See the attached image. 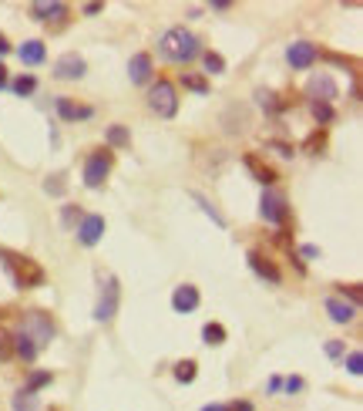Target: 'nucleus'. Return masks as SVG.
<instances>
[{
	"mask_svg": "<svg viewBox=\"0 0 363 411\" xmlns=\"http://www.w3.org/2000/svg\"><path fill=\"white\" fill-rule=\"evenodd\" d=\"M0 266L7 270L11 283L17 290H34V287H44V266L37 259L24 257V253H14V250H4L0 246Z\"/></svg>",
	"mask_w": 363,
	"mask_h": 411,
	"instance_id": "obj_1",
	"label": "nucleus"
},
{
	"mask_svg": "<svg viewBox=\"0 0 363 411\" xmlns=\"http://www.w3.org/2000/svg\"><path fill=\"white\" fill-rule=\"evenodd\" d=\"M158 51H162L165 61L189 64L202 54V41H198L192 31H185V27H168V31L162 34V41H158Z\"/></svg>",
	"mask_w": 363,
	"mask_h": 411,
	"instance_id": "obj_2",
	"label": "nucleus"
},
{
	"mask_svg": "<svg viewBox=\"0 0 363 411\" xmlns=\"http://www.w3.org/2000/svg\"><path fill=\"white\" fill-rule=\"evenodd\" d=\"M148 108L158 115V118H175V111H179V94H175V85H172V81H165V78H158V81L148 88Z\"/></svg>",
	"mask_w": 363,
	"mask_h": 411,
	"instance_id": "obj_3",
	"label": "nucleus"
},
{
	"mask_svg": "<svg viewBox=\"0 0 363 411\" xmlns=\"http://www.w3.org/2000/svg\"><path fill=\"white\" fill-rule=\"evenodd\" d=\"M20 331H24V334H27L37 348H44L47 341L54 337V320L47 317L44 310H27V314H24V320H20Z\"/></svg>",
	"mask_w": 363,
	"mask_h": 411,
	"instance_id": "obj_4",
	"label": "nucleus"
},
{
	"mask_svg": "<svg viewBox=\"0 0 363 411\" xmlns=\"http://www.w3.org/2000/svg\"><path fill=\"white\" fill-rule=\"evenodd\" d=\"M118 300H121L118 276H108L105 283H101V297H98V307H94V320L98 324H108V320L118 314Z\"/></svg>",
	"mask_w": 363,
	"mask_h": 411,
	"instance_id": "obj_5",
	"label": "nucleus"
},
{
	"mask_svg": "<svg viewBox=\"0 0 363 411\" xmlns=\"http://www.w3.org/2000/svg\"><path fill=\"white\" fill-rule=\"evenodd\" d=\"M108 172H111V152L108 149H98V152H91L84 159V185L88 189H101Z\"/></svg>",
	"mask_w": 363,
	"mask_h": 411,
	"instance_id": "obj_6",
	"label": "nucleus"
},
{
	"mask_svg": "<svg viewBox=\"0 0 363 411\" xmlns=\"http://www.w3.org/2000/svg\"><path fill=\"white\" fill-rule=\"evenodd\" d=\"M259 216L272 223V226H283L289 219V206H286V196L283 192H266L262 202H259Z\"/></svg>",
	"mask_w": 363,
	"mask_h": 411,
	"instance_id": "obj_7",
	"label": "nucleus"
},
{
	"mask_svg": "<svg viewBox=\"0 0 363 411\" xmlns=\"http://www.w3.org/2000/svg\"><path fill=\"white\" fill-rule=\"evenodd\" d=\"M286 61L293 64V71H306L319 61V47L313 41H296L286 47Z\"/></svg>",
	"mask_w": 363,
	"mask_h": 411,
	"instance_id": "obj_8",
	"label": "nucleus"
},
{
	"mask_svg": "<svg viewBox=\"0 0 363 411\" xmlns=\"http://www.w3.org/2000/svg\"><path fill=\"white\" fill-rule=\"evenodd\" d=\"M84 71H88V64L75 51L60 54L58 61H54V78H60V81H77V78H84Z\"/></svg>",
	"mask_w": 363,
	"mask_h": 411,
	"instance_id": "obj_9",
	"label": "nucleus"
},
{
	"mask_svg": "<svg viewBox=\"0 0 363 411\" xmlns=\"http://www.w3.org/2000/svg\"><path fill=\"white\" fill-rule=\"evenodd\" d=\"M105 236V216L91 213V216H81V226H77V243L81 246H98Z\"/></svg>",
	"mask_w": 363,
	"mask_h": 411,
	"instance_id": "obj_10",
	"label": "nucleus"
},
{
	"mask_svg": "<svg viewBox=\"0 0 363 411\" xmlns=\"http://www.w3.org/2000/svg\"><path fill=\"white\" fill-rule=\"evenodd\" d=\"M246 259H249V266H253V274H256L259 280H269L272 287H279V283H283V274H279V266H276L269 257H262L259 250H253V253H249Z\"/></svg>",
	"mask_w": 363,
	"mask_h": 411,
	"instance_id": "obj_11",
	"label": "nucleus"
},
{
	"mask_svg": "<svg viewBox=\"0 0 363 411\" xmlns=\"http://www.w3.org/2000/svg\"><path fill=\"white\" fill-rule=\"evenodd\" d=\"M198 300H202L198 287L182 283V287H175V293H172V310H175V314H192V310L198 307Z\"/></svg>",
	"mask_w": 363,
	"mask_h": 411,
	"instance_id": "obj_12",
	"label": "nucleus"
},
{
	"mask_svg": "<svg viewBox=\"0 0 363 411\" xmlns=\"http://www.w3.org/2000/svg\"><path fill=\"white\" fill-rule=\"evenodd\" d=\"M310 98L313 102H326V105H333L336 98H340V88H336V81H333L330 75H317L313 81H310Z\"/></svg>",
	"mask_w": 363,
	"mask_h": 411,
	"instance_id": "obj_13",
	"label": "nucleus"
},
{
	"mask_svg": "<svg viewBox=\"0 0 363 411\" xmlns=\"http://www.w3.org/2000/svg\"><path fill=\"white\" fill-rule=\"evenodd\" d=\"M54 108H58L60 122H84V118H91V115H94V108H91V105H75L71 98H58V102H54Z\"/></svg>",
	"mask_w": 363,
	"mask_h": 411,
	"instance_id": "obj_14",
	"label": "nucleus"
},
{
	"mask_svg": "<svg viewBox=\"0 0 363 411\" xmlns=\"http://www.w3.org/2000/svg\"><path fill=\"white\" fill-rule=\"evenodd\" d=\"M128 78H132V85H148L151 81V54H135L132 61H128Z\"/></svg>",
	"mask_w": 363,
	"mask_h": 411,
	"instance_id": "obj_15",
	"label": "nucleus"
},
{
	"mask_svg": "<svg viewBox=\"0 0 363 411\" xmlns=\"http://www.w3.org/2000/svg\"><path fill=\"white\" fill-rule=\"evenodd\" d=\"M242 166L253 172V179H256V183H262V185H272V183H276V172H272L266 162H259V155L246 152V155H242Z\"/></svg>",
	"mask_w": 363,
	"mask_h": 411,
	"instance_id": "obj_16",
	"label": "nucleus"
},
{
	"mask_svg": "<svg viewBox=\"0 0 363 411\" xmlns=\"http://www.w3.org/2000/svg\"><path fill=\"white\" fill-rule=\"evenodd\" d=\"M326 314H330L333 324H350V320L357 317V307L347 304L343 297H330V300H326Z\"/></svg>",
	"mask_w": 363,
	"mask_h": 411,
	"instance_id": "obj_17",
	"label": "nucleus"
},
{
	"mask_svg": "<svg viewBox=\"0 0 363 411\" xmlns=\"http://www.w3.org/2000/svg\"><path fill=\"white\" fill-rule=\"evenodd\" d=\"M17 58L27 64V68H37V64H44V58H47L44 41H24V44L17 47Z\"/></svg>",
	"mask_w": 363,
	"mask_h": 411,
	"instance_id": "obj_18",
	"label": "nucleus"
},
{
	"mask_svg": "<svg viewBox=\"0 0 363 411\" xmlns=\"http://www.w3.org/2000/svg\"><path fill=\"white\" fill-rule=\"evenodd\" d=\"M30 17H34V20H54V17H68V4H58V0H51V4H30Z\"/></svg>",
	"mask_w": 363,
	"mask_h": 411,
	"instance_id": "obj_19",
	"label": "nucleus"
},
{
	"mask_svg": "<svg viewBox=\"0 0 363 411\" xmlns=\"http://www.w3.org/2000/svg\"><path fill=\"white\" fill-rule=\"evenodd\" d=\"M11 344H14V354L17 357H20V361H34V357H37V354H41V348H37V344H34V341H30L27 334H24V331H17L14 337H11Z\"/></svg>",
	"mask_w": 363,
	"mask_h": 411,
	"instance_id": "obj_20",
	"label": "nucleus"
},
{
	"mask_svg": "<svg viewBox=\"0 0 363 411\" xmlns=\"http://www.w3.org/2000/svg\"><path fill=\"white\" fill-rule=\"evenodd\" d=\"M256 105L266 111V115H279L283 108H286V102H279L276 98V92H266V88H259L256 92Z\"/></svg>",
	"mask_w": 363,
	"mask_h": 411,
	"instance_id": "obj_21",
	"label": "nucleus"
},
{
	"mask_svg": "<svg viewBox=\"0 0 363 411\" xmlns=\"http://www.w3.org/2000/svg\"><path fill=\"white\" fill-rule=\"evenodd\" d=\"M105 142L108 145H115V149H128V145H132V135H128V128H125V125H108Z\"/></svg>",
	"mask_w": 363,
	"mask_h": 411,
	"instance_id": "obj_22",
	"label": "nucleus"
},
{
	"mask_svg": "<svg viewBox=\"0 0 363 411\" xmlns=\"http://www.w3.org/2000/svg\"><path fill=\"white\" fill-rule=\"evenodd\" d=\"M226 327H222V324H205V327H202V341H205V344H209V348H219V344H226Z\"/></svg>",
	"mask_w": 363,
	"mask_h": 411,
	"instance_id": "obj_23",
	"label": "nucleus"
},
{
	"mask_svg": "<svg viewBox=\"0 0 363 411\" xmlns=\"http://www.w3.org/2000/svg\"><path fill=\"white\" fill-rule=\"evenodd\" d=\"M11 408L14 411H37L41 401H37V395H30V391H17V395L11 398Z\"/></svg>",
	"mask_w": 363,
	"mask_h": 411,
	"instance_id": "obj_24",
	"label": "nucleus"
},
{
	"mask_svg": "<svg viewBox=\"0 0 363 411\" xmlns=\"http://www.w3.org/2000/svg\"><path fill=\"white\" fill-rule=\"evenodd\" d=\"M192 199H196L198 206H202V213L212 216V223H215V226H226V216L219 213V209H215V206H212V202H209L205 196H202V192H192Z\"/></svg>",
	"mask_w": 363,
	"mask_h": 411,
	"instance_id": "obj_25",
	"label": "nucleus"
},
{
	"mask_svg": "<svg viewBox=\"0 0 363 411\" xmlns=\"http://www.w3.org/2000/svg\"><path fill=\"white\" fill-rule=\"evenodd\" d=\"M196 374H198L196 361H179V364H175V381H182V384H192Z\"/></svg>",
	"mask_w": 363,
	"mask_h": 411,
	"instance_id": "obj_26",
	"label": "nucleus"
},
{
	"mask_svg": "<svg viewBox=\"0 0 363 411\" xmlns=\"http://www.w3.org/2000/svg\"><path fill=\"white\" fill-rule=\"evenodd\" d=\"M202 61H205V71H209V75H226V58H222V54L205 51V54H202Z\"/></svg>",
	"mask_w": 363,
	"mask_h": 411,
	"instance_id": "obj_27",
	"label": "nucleus"
},
{
	"mask_svg": "<svg viewBox=\"0 0 363 411\" xmlns=\"http://www.w3.org/2000/svg\"><path fill=\"white\" fill-rule=\"evenodd\" d=\"M51 381H54V374H51V371H34V374L27 378V388H24V391L37 395V391H41L44 384H51Z\"/></svg>",
	"mask_w": 363,
	"mask_h": 411,
	"instance_id": "obj_28",
	"label": "nucleus"
},
{
	"mask_svg": "<svg viewBox=\"0 0 363 411\" xmlns=\"http://www.w3.org/2000/svg\"><path fill=\"white\" fill-rule=\"evenodd\" d=\"M310 111H313V118H317L319 125L333 122V105H326V102H310Z\"/></svg>",
	"mask_w": 363,
	"mask_h": 411,
	"instance_id": "obj_29",
	"label": "nucleus"
},
{
	"mask_svg": "<svg viewBox=\"0 0 363 411\" xmlns=\"http://www.w3.org/2000/svg\"><path fill=\"white\" fill-rule=\"evenodd\" d=\"M64 189H68L64 172H54V176H47L44 179V192H51V196H64Z\"/></svg>",
	"mask_w": 363,
	"mask_h": 411,
	"instance_id": "obj_30",
	"label": "nucleus"
},
{
	"mask_svg": "<svg viewBox=\"0 0 363 411\" xmlns=\"http://www.w3.org/2000/svg\"><path fill=\"white\" fill-rule=\"evenodd\" d=\"M11 88H14V92L20 94V98H24V94H30L34 88H37V78H34V75H20V78L14 81V85H11Z\"/></svg>",
	"mask_w": 363,
	"mask_h": 411,
	"instance_id": "obj_31",
	"label": "nucleus"
},
{
	"mask_svg": "<svg viewBox=\"0 0 363 411\" xmlns=\"http://www.w3.org/2000/svg\"><path fill=\"white\" fill-rule=\"evenodd\" d=\"M182 85H185L189 92H198V94H205V92H209V85H205V81H202L198 75H182Z\"/></svg>",
	"mask_w": 363,
	"mask_h": 411,
	"instance_id": "obj_32",
	"label": "nucleus"
},
{
	"mask_svg": "<svg viewBox=\"0 0 363 411\" xmlns=\"http://www.w3.org/2000/svg\"><path fill=\"white\" fill-rule=\"evenodd\" d=\"M302 149H306V152H313V155H319V152H323V149H326V135H323V132H317V135H310V138H306V145H302Z\"/></svg>",
	"mask_w": 363,
	"mask_h": 411,
	"instance_id": "obj_33",
	"label": "nucleus"
},
{
	"mask_svg": "<svg viewBox=\"0 0 363 411\" xmlns=\"http://www.w3.org/2000/svg\"><path fill=\"white\" fill-rule=\"evenodd\" d=\"M347 371L353 374V378H360V374H363V354H360V350H353V354L347 357Z\"/></svg>",
	"mask_w": 363,
	"mask_h": 411,
	"instance_id": "obj_34",
	"label": "nucleus"
},
{
	"mask_svg": "<svg viewBox=\"0 0 363 411\" xmlns=\"http://www.w3.org/2000/svg\"><path fill=\"white\" fill-rule=\"evenodd\" d=\"M14 354V344H11V334L7 331H0V361H7Z\"/></svg>",
	"mask_w": 363,
	"mask_h": 411,
	"instance_id": "obj_35",
	"label": "nucleus"
},
{
	"mask_svg": "<svg viewBox=\"0 0 363 411\" xmlns=\"http://www.w3.org/2000/svg\"><path fill=\"white\" fill-rule=\"evenodd\" d=\"M283 388H286L289 395H296V391H302V388H306V381H302L300 374H293V378H286V381H283Z\"/></svg>",
	"mask_w": 363,
	"mask_h": 411,
	"instance_id": "obj_36",
	"label": "nucleus"
},
{
	"mask_svg": "<svg viewBox=\"0 0 363 411\" xmlns=\"http://www.w3.org/2000/svg\"><path fill=\"white\" fill-rule=\"evenodd\" d=\"M347 293H350V304H353V307L360 304V283H350V287H343V297H347Z\"/></svg>",
	"mask_w": 363,
	"mask_h": 411,
	"instance_id": "obj_37",
	"label": "nucleus"
},
{
	"mask_svg": "<svg viewBox=\"0 0 363 411\" xmlns=\"http://www.w3.org/2000/svg\"><path fill=\"white\" fill-rule=\"evenodd\" d=\"M269 149H276L283 159H293V145H286V142H269Z\"/></svg>",
	"mask_w": 363,
	"mask_h": 411,
	"instance_id": "obj_38",
	"label": "nucleus"
},
{
	"mask_svg": "<svg viewBox=\"0 0 363 411\" xmlns=\"http://www.w3.org/2000/svg\"><path fill=\"white\" fill-rule=\"evenodd\" d=\"M326 354L330 357H340L343 354V341H326Z\"/></svg>",
	"mask_w": 363,
	"mask_h": 411,
	"instance_id": "obj_39",
	"label": "nucleus"
},
{
	"mask_svg": "<svg viewBox=\"0 0 363 411\" xmlns=\"http://www.w3.org/2000/svg\"><path fill=\"white\" fill-rule=\"evenodd\" d=\"M326 58H330L333 64H340V68H353V64H357V61H350V58H343V54H326Z\"/></svg>",
	"mask_w": 363,
	"mask_h": 411,
	"instance_id": "obj_40",
	"label": "nucleus"
},
{
	"mask_svg": "<svg viewBox=\"0 0 363 411\" xmlns=\"http://www.w3.org/2000/svg\"><path fill=\"white\" fill-rule=\"evenodd\" d=\"M75 216H81L75 206H64V226H71V223H75Z\"/></svg>",
	"mask_w": 363,
	"mask_h": 411,
	"instance_id": "obj_41",
	"label": "nucleus"
},
{
	"mask_svg": "<svg viewBox=\"0 0 363 411\" xmlns=\"http://www.w3.org/2000/svg\"><path fill=\"white\" fill-rule=\"evenodd\" d=\"M229 411H256V408H253V401H236V405H229Z\"/></svg>",
	"mask_w": 363,
	"mask_h": 411,
	"instance_id": "obj_42",
	"label": "nucleus"
},
{
	"mask_svg": "<svg viewBox=\"0 0 363 411\" xmlns=\"http://www.w3.org/2000/svg\"><path fill=\"white\" fill-rule=\"evenodd\" d=\"M300 253H302L306 259H317V257H319V250H317V246H302Z\"/></svg>",
	"mask_w": 363,
	"mask_h": 411,
	"instance_id": "obj_43",
	"label": "nucleus"
},
{
	"mask_svg": "<svg viewBox=\"0 0 363 411\" xmlns=\"http://www.w3.org/2000/svg\"><path fill=\"white\" fill-rule=\"evenodd\" d=\"M202 411H229V405H205Z\"/></svg>",
	"mask_w": 363,
	"mask_h": 411,
	"instance_id": "obj_44",
	"label": "nucleus"
},
{
	"mask_svg": "<svg viewBox=\"0 0 363 411\" xmlns=\"http://www.w3.org/2000/svg\"><path fill=\"white\" fill-rule=\"evenodd\" d=\"M7 51H11V44H7V37L0 34V54H7Z\"/></svg>",
	"mask_w": 363,
	"mask_h": 411,
	"instance_id": "obj_45",
	"label": "nucleus"
},
{
	"mask_svg": "<svg viewBox=\"0 0 363 411\" xmlns=\"http://www.w3.org/2000/svg\"><path fill=\"white\" fill-rule=\"evenodd\" d=\"M0 88H7V68H0Z\"/></svg>",
	"mask_w": 363,
	"mask_h": 411,
	"instance_id": "obj_46",
	"label": "nucleus"
},
{
	"mask_svg": "<svg viewBox=\"0 0 363 411\" xmlns=\"http://www.w3.org/2000/svg\"><path fill=\"white\" fill-rule=\"evenodd\" d=\"M0 317H4V310H0Z\"/></svg>",
	"mask_w": 363,
	"mask_h": 411,
	"instance_id": "obj_47",
	"label": "nucleus"
}]
</instances>
